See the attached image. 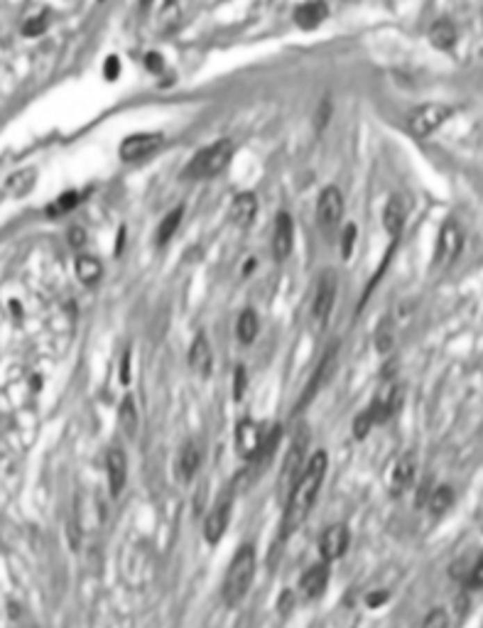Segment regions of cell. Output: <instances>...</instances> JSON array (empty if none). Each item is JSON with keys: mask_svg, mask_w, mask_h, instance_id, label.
<instances>
[{"mask_svg": "<svg viewBox=\"0 0 483 628\" xmlns=\"http://www.w3.org/2000/svg\"><path fill=\"white\" fill-rule=\"evenodd\" d=\"M464 579H466V584L471 589H483V552L478 555V560H473V565L466 570Z\"/></svg>", "mask_w": 483, "mask_h": 628, "instance_id": "34", "label": "cell"}, {"mask_svg": "<svg viewBox=\"0 0 483 628\" xmlns=\"http://www.w3.org/2000/svg\"><path fill=\"white\" fill-rule=\"evenodd\" d=\"M280 440H282V430L280 427H272V430L265 432V440H263V444H260V449L253 454V457L248 459V467H245V472L238 476V481H245V483H255V478L260 476V474L265 472L268 467H270L272 457H275L277 452V446H280Z\"/></svg>", "mask_w": 483, "mask_h": 628, "instance_id": "6", "label": "cell"}, {"mask_svg": "<svg viewBox=\"0 0 483 628\" xmlns=\"http://www.w3.org/2000/svg\"><path fill=\"white\" fill-rule=\"evenodd\" d=\"M145 67L150 69L152 74L162 72V67H165V62H162V54H157V52L145 54Z\"/></svg>", "mask_w": 483, "mask_h": 628, "instance_id": "40", "label": "cell"}, {"mask_svg": "<svg viewBox=\"0 0 483 628\" xmlns=\"http://www.w3.org/2000/svg\"><path fill=\"white\" fill-rule=\"evenodd\" d=\"M106 469H108V486H110V496H120L125 488V478H128V459H125L123 449H110L108 452V464H106Z\"/></svg>", "mask_w": 483, "mask_h": 628, "instance_id": "17", "label": "cell"}, {"mask_svg": "<svg viewBox=\"0 0 483 628\" xmlns=\"http://www.w3.org/2000/svg\"><path fill=\"white\" fill-rule=\"evenodd\" d=\"M35 184H37V170H35V167H25V170H17L15 175L8 177L6 189L15 199H22L25 194L32 192V187H35Z\"/></svg>", "mask_w": 483, "mask_h": 628, "instance_id": "23", "label": "cell"}, {"mask_svg": "<svg viewBox=\"0 0 483 628\" xmlns=\"http://www.w3.org/2000/svg\"><path fill=\"white\" fill-rule=\"evenodd\" d=\"M118 77H120V57L110 54V57H106V62H104V79L106 81H115Z\"/></svg>", "mask_w": 483, "mask_h": 628, "instance_id": "37", "label": "cell"}, {"mask_svg": "<svg viewBox=\"0 0 483 628\" xmlns=\"http://www.w3.org/2000/svg\"><path fill=\"white\" fill-rule=\"evenodd\" d=\"M402 403V390L400 385H395V383H388L383 390H380L378 395L373 398V403L368 405L370 415H373L375 425H383V422H388L390 417L398 412V408H400Z\"/></svg>", "mask_w": 483, "mask_h": 628, "instance_id": "12", "label": "cell"}, {"mask_svg": "<svg viewBox=\"0 0 483 628\" xmlns=\"http://www.w3.org/2000/svg\"><path fill=\"white\" fill-rule=\"evenodd\" d=\"M49 27V13H40V15H32L22 22V35L25 37H40L44 35Z\"/></svg>", "mask_w": 483, "mask_h": 628, "instance_id": "32", "label": "cell"}, {"mask_svg": "<svg viewBox=\"0 0 483 628\" xmlns=\"http://www.w3.org/2000/svg\"><path fill=\"white\" fill-rule=\"evenodd\" d=\"M348 540H351V535H348L346 525L343 523L329 525L322 533V540H319V550H322L324 562H334L338 557H343V552L348 550Z\"/></svg>", "mask_w": 483, "mask_h": 628, "instance_id": "13", "label": "cell"}, {"mask_svg": "<svg viewBox=\"0 0 483 628\" xmlns=\"http://www.w3.org/2000/svg\"><path fill=\"white\" fill-rule=\"evenodd\" d=\"M118 422L123 427L125 437H136L138 435V425H140V417H138V408L133 403V398H123L118 408Z\"/></svg>", "mask_w": 483, "mask_h": 628, "instance_id": "28", "label": "cell"}, {"mask_svg": "<svg viewBox=\"0 0 483 628\" xmlns=\"http://www.w3.org/2000/svg\"><path fill=\"white\" fill-rule=\"evenodd\" d=\"M295 245V223L287 211H280L275 218V229H272V255L277 260H285L292 253Z\"/></svg>", "mask_w": 483, "mask_h": 628, "instance_id": "14", "label": "cell"}, {"mask_svg": "<svg viewBox=\"0 0 483 628\" xmlns=\"http://www.w3.org/2000/svg\"><path fill=\"white\" fill-rule=\"evenodd\" d=\"M327 17H329V8L322 0H306V3L297 6L295 13H292V20L302 30H317Z\"/></svg>", "mask_w": 483, "mask_h": 628, "instance_id": "16", "label": "cell"}, {"mask_svg": "<svg viewBox=\"0 0 483 628\" xmlns=\"http://www.w3.org/2000/svg\"><path fill=\"white\" fill-rule=\"evenodd\" d=\"M454 108L447 104H425L407 115V130L415 138H429L434 130H439L449 118Z\"/></svg>", "mask_w": 483, "mask_h": 628, "instance_id": "4", "label": "cell"}, {"mask_svg": "<svg viewBox=\"0 0 483 628\" xmlns=\"http://www.w3.org/2000/svg\"><path fill=\"white\" fill-rule=\"evenodd\" d=\"M263 440H265V432H263L260 425H255V422L240 420L238 425H236V446H238V452L243 454L245 459H250L255 452H258Z\"/></svg>", "mask_w": 483, "mask_h": 628, "instance_id": "15", "label": "cell"}, {"mask_svg": "<svg viewBox=\"0 0 483 628\" xmlns=\"http://www.w3.org/2000/svg\"><path fill=\"white\" fill-rule=\"evenodd\" d=\"M199 464H202V446L197 444V442H189L187 446L182 449V454H179V476L184 478V481H189V478H194V474L199 472Z\"/></svg>", "mask_w": 483, "mask_h": 628, "instance_id": "27", "label": "cell"}, {"mask_svg": "<svg viewBox=\"0 0 483 628\" xmlns=\"http://www.w3.org/2000/svg\"><path fill=\"white\" fill-rule=\"evenodd\" d=\"M255 577V550L250 545H243L236 552L234 562L229 565V572L224 577V599L226 604H238L248 594L250 584Z\"/></svg>", "mask_w": 483, "mask_h": 628, "instance_id": "2", "label": "cell"}, {"mask_svg": "<svg viewBox=\"0 0 483 628\" xmlns=\"http://www.w3.org/2000/svg\"><path fill=\"white\" fill-rule=\"evenodd\" d=\"M405 214H407V209H405V202H402L400 197H393L388 204H385V209H383V226H385V231H388L390 239H393V241L400 239L402 226H405Z\"/></svg>", "mask_w": 483, "mask_h": 628, "instance_id": "21", "label": "cell"}, {"mask_svg": "<svg viewBox=\"0 0 483 628\" xmlns=\"http://www.w3.org/2000/svg\"><path fill=\"white\" fill-rule=\"evenodd\" d=\"M120 383H130V348H125L120 356Z\"/></svg>", "mask_w": 483, "mask_h": 628, "instance_id": "39", "label": "cell"}, {"mask_svg": "<svg viewBox=\"0 0 483 628\" xmlns=\"http://www.w3.org/2000/svg\"><path fill=\"white\" fill-rule=\"evenodd\" d=\"M236 334H238L240 344H253L255 337H258V314L253 309H243L238 317V324H236Z\"/></svg>", "mask_w": 483, "mask_h": 628, "instance_id": "29", "label": "cell"}, {"mask_svg": "<svg viewBox=\"0 0 483 628\" xmlns=\"http://www.w3.org/2000/svg\"><path fill=\"white\" fill-rule=\"evenodd\" d=\"M189 366H192L194 373L204 376V378L211 373L213 353H211V346H208L204 334H197V339L192 341V348H189Z\"/></svg>", "mask_w": 483, "mask_h": 628, "instance_id": "20", "label": "cell"}, {"mask_svg": "<svg viewBox=\"0 0 483 628\" xmlns=\"http://www.w3.org/2000/svg\"><path fill=\"white\" fill-rule=\"evenodd\" d=\"M324 474H327V454H312L306 459L300 478L295 481V486H292L290 496L285 501V533H295L306 520V515L312 513L319 488H322L324 481Z\"/></svg>", "mask_w": 483, "mask_h": 628, "instance_id": "1", "label": "cell"}, {"mask_svg": "<svg viewBox=\"0 0 483 628\" xmlns=\"http://www.w3.org/2000/svg\"><path fill=\"white\" fill-rule=\"evenodd\" d=\"M452 501H454V493L449 486H436L434 491L429 493V499H427V506L434 515H444L449 508H452Z\"/></svg>", "mask_w": 483, "mask_h": 628, "instance_id": "30", "label": "cell"}, {"mask_svg": "<svg viewBox=\"0 0 483 628\" xmlns=\"http://www.w3.org/2000/svg\"><path fill=\"white\" fill-rule=\"evenodd\" d=\"M329 584V567L327 562H319V565H312L309 570L302 574V594L306 599H317L324 594Z\"/></svg>", "mask_w": 483, "mask_h": 628, "instance_id": "19", "label": "cell"}, {"mask_svg": "<svg viewBox=\"0 0 483 628\" xmlns=\"http://www.w3.org/2000/svg\"><path fill=\"white\" fill-rule=\"evenodd\" d=\"M147 6H150V0H140V10H147Z\"/></svg>", "mask_w": 483, "mask_h": 628, "instance_id": "43", "label": "cell"}, {"mask_svg": "<svg viewBox=\"0 0 483 628\" xmlns=\"http://www.w3.org/2000/svg\"><path fill=\"white\" fill-rule=\"evenodd\" d=\"M415 474H417V462H415V454H402L393 467V493H402L410 488V483L415 481Z\"/></svg>", "mask_w": 483, "mask_h": 628, "instance_id": "22", "label": "cell"}, {"mask_svg": "<svg viewBox=\"0 0 483 628\" xmlns=\"http://www.w3.org/2000/svg\"><path fill=\"white\" fill-rule=\"evenodd\" d=\"M231 157H234V143L231 140H218L213 145H206L189 160V165L184 167V177L187 179H208V177H216L229 167Z\"/></svg>", "mask_w": 483, "mask_h": 628, "instance_id": "3", "label": "cell"}, {"mask_svg": "<svg viewBox=\"0 0 483 628\" xmlns=\"http://www.w3.org/2000/svg\"><path fill=\"white\" fill-rule=\"evenodd\" d=\"M74 268H76V277L83 282V285H96V282L101 280V275H104V265H101L99 258H94V255H79L76 263H74Z\"/></svg>", "mask_w": 483, "mask_h": 628, "instance_id": "25", "label": "cell"}, {"mask_svg": "<svg viewBox=\"0 0 483 628\" xmlns=\"http://www.w3.org/2000/svg\"><path fill=\"white\" fill-rule=\"evenodd\" d=\"M243 393H245V371L240 369H236V385H234V398L236 400H240L243 398Z\"/></svg>", "mask_w": 483, "mask_h": 628, "instance_id": "38", "label": "cell"}, {"mask_svg": "<svg viewBox=\"0 0 483 628\" xmlns=\"http://www.w3.org/2000/svg\"><path fill=\"white\" fill-rule=\"evenodd\" d=\"M306 444H309V432L300 430L295 437H292V446L287 449V457H285V462H282L280 493H282V499L285 501H287L292 486H295V481L300 478L302 469H304V464H306Z\"/></svg>", "mask_w": 483, "mask_h": 628, "instance_id": "5", "label": "cell"}, {"mask_svg": "<svg viewBox=\"0 0 483 628\" xmlns=\"http://www.w3.org/2000/svg\"><path fill=\"white\" fill-rule=\"evenodd\" d=\"M69 243H72L74 248H81V245L86 243V234H83V229H72V231H69Z\"/></svg>", "mask_w": 483, "mask_h": 628, "instance_id": "41", "label": "cell"}, {"mask_svg": "<svg viewBox=\"0 0 483 628\" xmlns=\"http://www.w3.org/2000/svg\"><path fill=\"white\" fill-rule=\"evenodd\" d=\"M464 245V234L459 229V223L447 221L439 231V241H436V263L452 265L459 258Z\"/></svg>", "mask_w": 483, "mask_h": 628, "instance_id": "11", "label": "cell"}, {"mask_svg": "<svg viewBox=\"0 0 483 628\" xmlns=\"http://www.w3.org/2000/svg\"><path fill=\"white\" fill-rule=\"evenodd\" d=\"M81 194L79 192H64L62 197H57L52 204L47 207V216L49 218H57V216H64V214H69L72 209H76L79 204H81Z\"/></svg>", "mask_w": 483, "mask_h": 628, "instance_id": "31", "label": "cell"}, {"mask_svg": "<svg viewBox=\"0 0 483 628\" xmlns=\"http://www.w3.org/2000/svg\"><path fill=\"white\" fill-rule=\"evenodd\" d=\"M388 602V592H373V594H368V597H366V604H368V606H383V604Z\"/></svg>", "mask_w": 483, "mask_h": 628, "instance_id": "42", "label": "cell"}, {"mask_svg": "<svg viewBox=\"0 0 483 628\" xmlns=\"http://www.w3.org/2000/svg\"><path fill=\"white\" fill-rule=\"evenodd\" d=\"M373 427H375V420H373V415H370L368 408H366V410L354 420V435H356V440H363V437H368Z\"/></svg>", "mask_w": 483, "mask_h": 628, "instance_id": "35", "label": "cell"}, {"mask_svg": "<svg viewBox=\"0 0 483 628\" xmlns=\"http://www.w3.org/2000/svg\"><path fill=\"white\" fill-rule=\"evenodd\" d=\"M422 628H449V613L444 609H432L422 621Z\"/></svg>", "mask_w": 483, "mask_h": 628, "instance_id": "36", "label": "cell"}, {"mask_svg": "<svg viewBox=\"0 0 483 628\" xmlns=\"http://www.w3.org/2000/svg\"><path fill=\"white\" fill-rule=\"evenodd\" d=\"M231 491H224L218 496V501L213 504V508L208 510L206 515V523H204V535H206V540L211 545H216L221 538H224L226 528H229V518H231Z\"/></svg>", "mask_w": 483, "mask_h": 628, "instance_id": "10", "label": "cell"}, {"mask_svg": "<svg viewBox=\"0 0 483 628\" xmlns=\"http://www.w3.org/2000/svg\"><path fill=\"white\" fill-rule=\"evenodd\" d=\"M429 42L436 49H452L457 45V27H454L452 20H436L434 25L429 27Z\"/></svg>", "mask_w": 483, "mask_h": 628, "instance_id": "24", "label": "cell"}, {"mask_svg": "<svg viewBox=\"0 0 483 628\" xmlns=\"http://www.w3.org/2000/svg\"><path fill=\"white\" fill-rule=\"evenodd\" d=\"M356 236H359V229H356V223H346L341 231V258L348 260L351 253L356 248Z\"/></svg>", "mask_w": 483, "mask_h": 628, "instance_id": "33", "label": "cell"}, {"mask_svg": "<svg viewBox=\"0 0 483 628\" xmlns=\"http://www.w3.org/2000/svg\"><path fill=\"white\" fill-rule=\"evenodd\" d=\"M174 3H177V0H165V6L170 8V6H174Z\"/></svg>", "mask_w": 483, "mask_h": 628, "instance_id": "44", "label": "cell"}, {"mask_svg": "<svg viewBox=\"0 0 483 628\" xmlns=\"http://www.w3.org/2000/svg\"><path fill=\"white\" fill-rule=\"evenodd\" d=\"M343 216V197L336 187H327L322 194H319L317 202V218L319 226H322L324 234H331L336 231V226L341 223Z\"/></svg>", "mask_w": 483, "mask_h": 628, "instance_id": "9", "label": "cell"}, {"mask_svg": "<svg viewBox=\"0 0 483 628\" xmlns=\"http://www.w3.org/2000/svg\"><path fill=\"white\" fill-rule=\"evenodd\" d=\"M182 216H184V207H177V209H172V211L165 214V218L160 221L157 234H155V243L160 245V248L174 239V234H177V229H179V223H182Z\"/></svg>", "mask_w": 483, "mask_h": 628, "instance_id": "26", "label": "cell"}, {"mask_svg": "<svg viewBox=\"0 0 483 628\" xmlns=\"http://www.w3.org/2000/svg\"><path fill=\"white\" fill-rule=\"evenodd\" d=\"M165 143V136L162 133H136V136H128L123 143H120V157L125 162H136V160H145L152 152H157Z\"/></svg>", "mask_w": 483, "mask_h": 628, "instance_id": "8", "label": "cell"}, {"mask_svg": "<svg viewBox=\"0 0 483 628\" xmlns=\"http://www.w3.org/2000/svg\"><path fill=\"white\" fill-rule=\"evenodd\" d=\"M334 302H336V277L331 273H324L317 282V292H314L312 302V319L319 329H324V324L331 317Z\"/></svg>", "mask_w": 483, "mask_h": 628, "instance_id": "7", "label": "cell"}, {"mask_svg": "<svg viewBox=\"0 0 483 628\" xmlns=\"http://www.w3.org/2000/svg\"><path fill=\"white\" fill-rule=\"evenodd\" d=\"M231 221L238 226V229H248L250 223L255 221V214H258V199L255 194L243 192L231 202Z\"/></svg>", "mask_w": 483, "mask_h": 628, "instance_id": "18", "label": "cell"}]
</instances>
